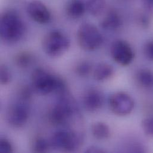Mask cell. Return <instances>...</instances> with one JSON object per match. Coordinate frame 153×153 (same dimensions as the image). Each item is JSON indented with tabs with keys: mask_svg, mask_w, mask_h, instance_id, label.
<instances>
[{
	"mask_svg": "<svg viewBox=\"0 0 153 153\" xmlns=\"http://www.w3.org/2000/svg\"><path fill=\"white\" fill-rule=\"evenodd\" d=\"M142 128L147 136L153 138V117L146 118L143 121Z\"/></svg>",
	"mask_w": 153,
	"mask_h": 153,
	"instance_id": "obj_23",
	"label": "cell"
},
{
	"mask_svg": "<svg viewBox=\"0 0 153 153\" xmlns=\"http://www.w3.org/2000/svg\"><path fill=\"white\" fill-rule=\"evenodd\" d=\"M33 91L34 90L32 86L30 87L27 85H25L23 86L20 89L19 93V96L20 101L25 102V101L30 100L32 97Z\"/></svg>",
	"mask_w": 153,
	"mask_h": 153,
	"instance_id": "obj_22",
	"label": "cell"
},
{
	"mask_svg": "<svg viewBox=\"0 0 153 153\" xmlns=\"http://www.w3.org/2000/svg\"><path fill=\"white\" fill-rule=\"evenodd\" d=\"M110 54L114 61L122 66L130 65L134 58V52L132 47L124 40L114 41L111 46Z\"/></svg>",
	"mask_w": 153,
	"mask_h": 153,
	"instance_id": "obj_8",
	"label": "cell"
},
{
	"mask_svg": "<svg viewBox=\"0 0 153 153\" xmlns=\"http://www.w3.org/2000/svg\"><path fill=\"white\" fill-rule=\"evenodd\" d=\"M138 84L146 88L153 87V73L148 69H141L136 75Z\"/></svg>",
	"mask_w": 153,
	"mask_h": 153,
	"instance_id": "obj_16",
	"label": "cell"
},
{
	"mask_svg": "<svg viewBox=\"0 0 153 153\" xmlns=\"http://www.w3.org/2000/svg\"><path fill=\"white\" fill-rule=\"evenodd\" d=\"M50 147L49 141L41 136L35 137L31 145L32 152L35 153H47L49 151Z\"/></svg>",
	"mask_w": 153,
	"mask_h": 153,
	"instance_id": "obj_18",
	"label": "cell"
},
{
	"mask_svg": "<svg viewBox=\"0 0 153 153\" xmlns=\"http://www.w3.org/2000/svg\"><path fill=\"white\" fill-rule=\"evenodd\" d=\"M114 74L113 67L107 63H101L98 64L93 71L94 78L97 81H104L111 77Z\"/></svg>",
	"mask_w": 153,
	"mask_h": 153,
	"instance_id": "obj_13",
	"label": "cell"
},
{
	"mask_svg": "<svg viewBox=\"0 0 153 153\" xmlns=\"http://www.w3.org/2000/svg\"><path fill=\"white\" fill-rule=\"evenodd\" d=\"M0 152L1 153L13 152V147L11 142L5 138H1L0 141Z\"/></svg>",
	"mask_w": 153,
	"mask_h": 153,
	"instance_id": "obj_24",
	"label": "cell"
},
{
	"mask_svg": "<svg viewBox=\"0 0 153 153\" xmlns=\"http://www.w3.org/2000/svg\"><path fill=\"white\" fill-rule=\"evenodd\" d=\"M11 74L10 69L4 65H1L0 68V80L2 85L9 84L11 80Z\"/></svg>",
	"mask_w": 153,
	"mask_h": 153,
	"instance_id": "obj_21",
	"label": "cell"
},
{
	"mask_svg": "<svg viewBox=\"0 0 153 153\" xmlns=\"http://www.w3.org/2000/svg\"><path fill=\"white\" fill-rule=\"evenodd\" d=\"M92 71V65L88 61H83L79 63L75 68V72L78 76L86 77Z\"/></svg>",
	"mask_w": 153,
	"mask_h": 153,
	"instance_id": "obj_20",
	"label": "cell"
},
{
	"mask_svg": "<svg viewBox=\"0 0 153 153\" xmlns=\"http://www.w3.org/2000/svg\"><path fill=\"white\" fill-rule=\"evenodd\" d=\"M86 153H104V151L97 147L92 146V147L88 148L86 150Z\"/></svg>",
	"mask_w": 153,
	"mask_h": 153,
	"instance_id": "obj_27",
	"label": "cell"
},
{
	"mask_svg": "<svg viewBox=\"0 0 153 153\" xmlns=\"http://www.w3.org/2000/svg\"><path fill=\"white\" fill-rule=\"evenodd\" d=\"M85 10L86 5L80 0H72L68 3L66 7V14L72 19H77L82 16Z\"/></svg>",
	"mask_w": 153,
	"mask_h": 153,
	"instance_id": "obj_14",
	"label": "cell"
},
{
	"mask_svg": "<svg viewBox=\"0 0 153 153\" xmlns=\"http://www.w3.org/2000/svg\"><path fill=\"white\" fill-rule=\"evenodd\" d=\"M91 133L93 137L98 140L108 139L111 135L109 126L102 122H95L92 125Z\"/></svg>",
	"mask_w": 153,
	"mask_h": 153,
	"instance_id": "obj_15",
	"label": "cell"
},
{
	"mask_svg": "<svg viewBox=\"0 0 153 153\" xmlns=\"http://www.w3.org/2000/svg\"><path fill=\"white\" fill-rule=\"evenodd\" d=\"M68 37L59 30H53L47 33L42 39V47L45 53L53 58L63 56L70 47Z\"/></svg>",
	"mask_w": 153,
	"mask_h": 153,
	"instance_id": "obj_4",
	"label": "cell"
},
{
	"mask_svg": "<svg viewBox=\"0 0 153 153\" xmlns=\"http://www.w3.org/2000/svg\"><path fill=\"white\" fill-rule=\"evenodd\" d=\"M29 116L28 107L23 101L11 104L6 113L7 122L11 126L15 128L24 126L28 120Z\"/></svg>",
	"mask_w": 153,
	"mask_h": 153,
	"instance_id": "obj_9",
	"label": "cell"
},
{
	"mask_svg": "<svg viewBox=\"0 0 153 153\" xmlns=\"http://www.w3.org/2000/svg\"><path fill=\"white\" fill-rule=\"evenodd\" d=\"M75 101L68 92L59 96L57 102L50 110L48 118L54 126L68 125L77 111Z\"/></svg>",
	"mask_w": 153,
	"mask_h": 153,
	"instance_id": "obj_3",
	"label": "cell"
},
{
	"mask_svg": "<svg viewBox=\"0 0 153 153\" xmlns=\"http://www.w3.org/2000/svg\"><path fill=\"white\" fill-rule=\"evenodd\" d=\"M145 56L150 60L153 61V39L149 41L144 46Z\"/></svg>",
	"mask_w": 153,
	"mask_h": 153,
	"instance_id": "obj_25",
	"label": "cell"
},
{
	"mask_svg": "<svg viewBox=\"0 0 153 153\" xmlns=\"http://www.w3.org/2000/svg\"><path fill=\"white\" fill-rule=\"evenodd\" d=\"M32 86L38 94L45 95L55 92L60 96L68 92L66 82L57 75L42 69H36L32 72Z\"/></svg>",
	"mask_w": 153,
	"mask_h": 153,
	"instance_id": "obj_1",
	"label": "cell"
},
{
	"mask_svg": "<svg viewBox=\"0 0 153 153\" xmlns=\"http://www.w3.org/2000/svg\"><path fill=\"white\" fill-rule=\"evenodd\" d=\"M83 141L81 134L74 131H59L51 137L50 147L55 150L66 152H74L82 146Z\"/></svg>",
	"mask_w": 153,
	"mask_h": 153,
	"instance_id": "obj_5",
	"label": "cell"
},
{
	"mask_svg": "<svg viewBox=\"0 0 153 153\" xmlns=\"http://www.w3.org/2000/svg\"><path fill=\"white\" fill-rule=\"evenodd\" d=\"M33 60V55L28 51L19 52L14 57L16 65L20 68H28L32 63Z\"/></svg>",
	"mask_w": 153,
	"mask_h": 153,
	"instance_id": "obj_19",
	"label": "cell"
},
{
	"mask_svg": "<svg viewBox=\"0 0 153 153\" xmlns=\"http://www.w3.org/2000/svg\"><path fill=\"white\" fill-rule=\"evenodd\" d=\"M148 12L153 16V0H143Z\"/></svg>",
	"mask_w": 153,
	"mask_h": 153,
	"instance_id": "obj_26",
	"label": "cell"
},
{
	"mask_svg": "<svg viewBox=\"0 0 153 153\" xmlns=\"http://www.w3.org/2000/svg\"><path fill=\"white\" fill-rule=\"evenodd\" d=\"M27 11L30 17L39 23H47L51 19V13L49 10L39 0L30 1L27 5Z\"/></svg>",
	"mask_w": 153,
	"mask_h": 153,
	"instance_id": "obj_10",
	"label": "cell"
},
{
	"mask_svg": "<svg viewBox=\"0 0 153 153\" xmlns=\"http://www.w3.org/2000/svg\"><path fill=\"white\" fill-rule=\"evenodd\" d=\"M106 0H88L85 5L88 11L94 16L101 15L105 7Z\"/></svg>",
	"mask_w": 153,
	"mask_h": 153,
	"instance_id": "obj_17",
	"label": "cell"
},
{
	"mask_svg": "<svg viewBox=\"0 0 153 153\" xmlns=\"http://www.w3.org/2000/svg\"><path fill=\"white\" fill-rule=\"evenodd\" d=\"M122 24L119 14L115 11H110L101 20V27L106 30L113 31L118 29Z\"/></svg>",
	"mask_w": 153,
	"mask_h": 153,
	"instance_id": "obj_12",
	"label": "cell"
},
{
	"mask_svg": "<svg viewBox=\"0 0 153 153\" xmlns=\"http://www.w3.org/2000/svg\"><path fill=\"white\" fill-rule=\"evenodd\" d=\"M108 105L114 114L118 116H126L133 111L135 102L129 94L124 92H117L110 97Z\"/></svg>",
	"mask_w": 153,
	"mask_h": 153,
	"instance_id": "obj_7",
	"label": "cell"
},
{
	"mask_svg": "<svg viewBox=\"0 0 153 153\" xmlns=\"http://www.w3.org/2000/svg\"><path fill=\"white\" fill-rule=\"evenodd\" d=\"M77 41L82 50L91 51L100 47L103 42V38L95 26L91 23H85L78 28Z\"/></svg>",
	"mask_w": 153,
	"mask_h": 153,
	"instance_id": "obj_6",
	"label": "cell"
},
{
	"mask_svg": "<svg viewBox=\"0 0 153 153\" xmlns=\"http://www.w3.org/2000/svg\"><path fill=\"white\" fill-rule=\"evenodd\" d=\"M25 32L24 23L17 11L10 10L1 15L0 36L4 42L10 44L17 42L23 37Z\"/></svg>",
	"mask_w": 153,
	"mask_h": 153,
	"instance_id": "obj_2",
	"label": "cell"
},
{
	"mask_svg": "<svg viewBox=\"0 0 153 153\" xmlns=\"http://www.w3.org/2000/svg\"><path fill=\"white\" fill-rule=\"evenodd\" d=\"M104 103V97L101 91L91 88L85 92L83 96L84 108L89 112H95L99 110Z\"/></svg>",
	"mask_w": 153,
	"mask_h": 153,
	"instance_id": "obj_11",
	"label": "cell"
}]
</instances>
